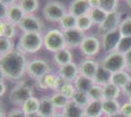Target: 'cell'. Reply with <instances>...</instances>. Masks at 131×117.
I'll return each mask as SVG.
<instances>
[{
	"label": "cell",
	"mask_w": 131,
	"mask_h": 117,
	"mask_svg": "<svg viewBox=\"0 0 131 117\" xmlns=\"http://www.w3.org/2000/svg\"><path fill=\"white\" fill-rule=\"evenodd\" d=\"M28 60L18 49L0 56V73L1 78L14 82H20L27 74V67Z\"/></svg>",
	"instance_id": "cell-1"
},
{
	"label": "cell",
	"mask_w": 131,
	"mask_h": 117,
	"mask_svg": "<svg viewBox=\"0 0 131 117\" xmlns=\"http://www.w3.org/2000/svg\"><path fill=\"white\" fill-rule=\"evenodd\" d=\"M42 48H44L43 33L22 32L16 44V49L25 55H35Z\"/></svg>",
	"instance_id": "cell-2"
},
{
	"label": "cell",
	"mask_w": 131,
	"mask_h": 117,
	"mask_svg": "<svg viewBox=\"0 0 131 117\" xmlns=\"http://www.w3.org/2000/svg\"><path fill=\"white\" fill-rule=\"evenodd\" d=\"M35 82L29 83L28 81L21 80L14 86L9 94V101L12 105L22 106L29 98L33 96V87Z\"/></svg>",
	"instance_id": "cell-3"
},
{
	"label": "cell",
	"mask_w": 131,
	"mask_h": 117,
	"mask_svg": "<svg viewBox=\"0 0 131 117\" xmlns=\"http://www.w3.org/2000/svg\"><path fill=\"white\" fill-rule=\"evenodd\" d=\"M44 49L54 54L67 47L64 31L61 28H51L43 33Z\"/></svg>",
	"instance_id": "cell-4"
},
{
	"label": "cell",
	"mask_w": 131,
	"mask_h": 117,
	"mask_svg": "<svg viewBox=\"0 0 131 117\" xmlns=\"http://www.w3.org/2000/svg\"><path fill=\"white\" fill-rule=\"evenodd\" d=\"M69 13L66 5L59 0H49L42 8L43 18L49 22L58 23Z\"/></svg>",
	"instance_id": "cell-5"
},
{
	"label": "cell",
	"mask_w": 131,
	"mask_h": 117,
	"mask_svg": "<svg viewBox=\"0 0 131 117\" xmlns=\"http://www.w3.org/2000/svg\"><path fill=\"white\" fill-rule=\"evenodd\" d=\"M100 66L109 70L110 72L115 73L120 70H126L125 55L117 51L106 54L100 61Z\"/></svg>",
	"instance_id": "cell-6"
},
{
	"label": "cell",
	"mask_w": 131,
	"mask_h": 117,
	"mask_svg": "<svg viewBox=\"0 0 131 117\" xmlns=\"http://www.w3.org/2000/svg\"><path fill=\"white\" fill-rule=\"evenodd\" d=\"M50 72L51 67L49 63L42 58H33L27 62V75L33 81L43 77Z\"/></svg>",
	"instance_id": "cell-7"
},
{
	"label": "cell",
	"mask_w": 131,
	"mask_h": 117,
	"mask_svg": "<svg viewBox=\"0 0 131 117\" xmlns=\"http://www.w3.org/2000/svg\"><path fill=\"white\" fill-rule=\"evenodd\" d=\"M79 50L85 58H91L99 55V53L102 50V42L101 37L95 34H89L86 35L83 40L82 44L79 47Z\"/></svg>",
	"instance_id": "cell-8"
},
{
	"label": "cell",
	"mask_w": 131,
	"mask_h": 117,
	"mask_svg": "<svg viewBox=\"0 0 131 117\" xmlns=\"http://www.w3.org/2000/svg\"><path fill=\"white\" fill-rule=\"evenodd\" d=\"M122 19H123L122 15L118 10L109 13L103 23H101L99 27H97L98 28V31H97L98 35L101 37L105 34L118 30V28H119V24L122 21Z\"/></svg>",
	"instance_id": "cell-9"
},
{
	"label": "cell",
	"mask_w": 131,
	"mask_h": 117,
	"mask_svg": "<svg viewBox=\"0 0 131 117\" xmlns=\"http://www.w3.org/2000/svg\"><path fill=\"white\" fill-rule=\"evenodd\" d=\"M18 28L22 32H35V33H43L44 23L41 19L35 15H26Z\"/></svg>",
	"instance_id": "cell-10"
},
{
	"label": "cell",
	"mask_w": 131,
	"mask_h": 117,
	"mask_svg": "<svg viewBox=\"0 0 131 117\" xmlns=\"http://www.w3.org/2000/svg\"><path fill=\"white\" fill-rule=\"evenodd\" d=\"M64 36H65L66 45L67 48L69 49H77L80 47L82 44L83 40L85 38L86 34L81 30H79L78 28H72V29H69V30H65L64 31Z\"/></svg>",
	"instance_id": "cell-11"
},
{
	"label": "cell",
	"mask_w": 131,
	"mask_h": 117,
	"mask_svg": "<svg viewBox=\"0 0 131 117\" xmlns=\"http://www.w3.org/2000/svg\"><path fill=\"white\" fill-rule=\"evenodd\" d=\"M120 38H121V35H120L118 30H115V31L110 32V33H107L103 36H101L102 50L104 51L106 54L116 51Z\"/></svg>",
	"instance_id": "cell-12"
},
{
	"label": "cell",
	"mask_w": 131,
	"mask_h": 117,
	"mask_svg": "<svg viewBox=\"0 0 131 117\" xmlns=\"http://www.w3.org/2000/svg\"><path fill=\"white\" fill-rule=\"evenodd\" d=\"M57 74L60 76L65 82L73 83L77 77L80 74L78 64L72 61L69 64H66L64 67H58Z\"/></svg>",
	"instance_id": "cell-13"
},
{
	"label": "cell",
	"mask_w": 131,
	"mask_h": 117,
	"mask_svg": "<svg viewBox=\"0 0 131 117\" xmlns=\"http://www.w3.org/2000/svg\"><path fill=\"white\" fill-rule=\"evenodd\" d=\"M78 67L80 74L93 79L100 67V62L91 58H85L78 63Z\"/></svg>",
	"instance_id": "cell-14"
},
{
	"label": "cell",
	"mask_w": 131,
	"mask_h": 117,
	"mask_svg": "<svg viewBox=\"0 0 131 117\" xmlns=\"http://www.w3.org/2000/svg\"><path fill=\"white\" fill-rule=\"evenodd\" d=\"M91 10V7L88 3V0H72L68 6L69 13L72 14L77 18L88 15Z\"/></svg>",
	"instance_id": "cell-15"
},
{
	"label": "cell",
	"mask_w": 131,
	"mask_h": 117,
	"mask_svg": "<svg viewBox=\"0 0 131 117\" xmlns=\"http://www.w3.org/2000/svg\"><path fill=\"white\" fill-rule=\"evenodd\" d=\"M53 62L58 67H64L66 64H69L72 62V53L71 50L69 48H64L62 50H59L58 52H56L53 54Z\"/></svg>",
	"instance_id": "cell-16"
},
{
	"label": "cell",
	"mask_w": 131,
	"mask_h": 117,
	"mask_svg": "<svg viewBox=\"0 0 131 117\" xmlns=\"http://www.w3.org/2000/svg\"><path fill=\"white\" fill-rule=\"evenodd\" d=\"M25 17H26V13L24 12V10L20 7L19 4H15V5H12L8 8L6 21L12 22L18 27Z\"/></svg>",
	"instance_id": "cell-17"
},
{
	"label": "cell",
	"mask_w": 131,
	"mask_h": 117,
	"mask_svg": "<svg viewBox=\"0 0 131 117\" xmlns=\"http://www.w3.org/2000/svg\"><path fill=\"white\" fill-rule=\"evenodd\" d=\"M57 112L50 96H43L40 99V106L38 113L43 117H51Z\"/></svg>",
	"instance_id": "cell-18"
},
{
	"label": "cell",
	"mask_w": 131,
	"mask_h": 117,
	"mask_svg": "<svg viewBox=\"0 0 131 117\" xmlns=\"http://www.w3.org/2000/svg\"><path fill=\"white\" fill-rule=\"evenodd\" d=\"M85 117H103V106L102 100H91L87 106L84 107Z\"/></svg>",
	"instance_id": "cell-19"
},
{
	"label": "cell",
	"mask_w": 131,
	"mask_h": 117,
	"mask_svg": "<svg viewBox=\"0 0 131 117\" xmlns=\"http://www.w3.org/2000/svg\"><path fill=\"white\" fill-rule=\"evenodd\" d=\"M18 27L8 21H0V37L13 39L17 36Z\"/></svg>",
	"instance_id": "cell-20"
},
{
	"label": "cell",
	"mask_w": 131,
	"mask_h": 117,
	"mask_svg": "<svg viewBox=\"0 0 131 117\" xmlns=\"http://www.w3.org/2000/svg\"><path fill=\"white\" fill-rule=\"evenodd\" d=\"M62 113L65 117H85L84 107L77 106L72 100H71L68 106L62 110Z\"/></svg>",
	"instance_id": "cell-21"
},
{
	"label": "cell",
	"mask_w": 131,
	"mask_h": 117,
	"mask_svg": "<svg viewBox=\"0 0 131 117\" xmlns=\"http://www.w3.org/2000/svg\"><path fill=\"white\" fill-rule=\"evenodd\" d=\"M102 106H103L104 116H107V115L119 113L121 103L118 101V100H103Z\"/></svg>",
	"instance_id": "cell-22"
},
{
	"label": "cell",
	"mask_w": 131,
	"mask_h": 117,
	"mask_svg": "<svg viewBox=\"0 0 131 117\" xmlns=\"http://www.w3.org/2000/svg\"><path fill=\"white\" fill-rule=\"evenodd\" d=\"M112 74L113 73L110 72L109 70H107L106 68H104L103 67H99L97 72L95 74V76L93 78L94 84L96 85H100L102 87H104L105 85H107L108 83L111 82L112 79Z\"/></svg>",
	"instance_id": "cell-23"
},
{
	"label": "cell",
	"mask_w": 131,
	"mask_h": 117,
	"mask_svg": "<svg viewBox=\"0 0 131 117\" xmlns=\"http://www.w3.org/2000/svg\"><path fill=\"white\" fill-rule=\"evenodd\" d=\"M130 79L131 75L128 70H120L112 74L111 82L116 85L117 87H119L120 89H122Z\"/></svg>",
	"instance_id": "cell-24"
},
{
	"label": "cell",
	"mask_w": 131,
	"mask_h": 117,
	"mask_svg": "<svg viewBox=\"0 0 131 117\" xmlns=\"http://www.w3.org/2000/svg\"><path fill=\"white\" fill-rule=\"evenodd\" d=\"M103 93L104 100H118L119 96L122 94V91L119 87L110 82L103 87Z\"/></svg>",
	"instance_id": "cell-25"
},
{
	"label": "cell",
	"mask_w": 131,
	"mask_h": 117,
	"mask_svg": "<svg viewBox=\"0 0 131 117\" xmlns=\"http://www.w3.org/2000/svg\"><path fill=\"white\" fill-rule=\"evenodd\" d=\"M74 86L77 91H81V92H87L92 88V86L94 85V81L93 79L87 77L85 75L79 74L77 77V79L74 80Z\"/></svg>",
	"instance_id": "cell-26"
},
{
	"label": "cell",
	"mask_w": 131,
	"mask_h": 117,
	"mask_svg": "<svg viewBox=\"0 0 131 117\" xmlns=\"http://www.w3.org/2000/svg\"><path fill=\"white\" fill-rule=\"evenodd\" d=\"M39 106H40V99H37L36 97L32 96L21 106V108L27 115H28L32 113H37L39 111Z\"/></svg>",
	"instance_id": "cell-27"
},
{
	"label": "cell",
	"mask_w": 131,
	"mask_h": 117,
	"mask_svg": "<svg viewBox=\"0 0 131 117\" xmlns=\"http://www.w3.org/2000/svg\"><path fill=\"white\" fill-rule=\"evenodd\" d=\"M18 4L26 15H34V13L39 9V0H19Z\"/></svg>",
	"instance_id": "cell-28"
},
{
	"label": "cell",
	"mask_w": 131,
	"mask_h": 117,
	"mask_svg": "<svg viewBox=\"0 0 131 117\" xmlns=\"http://www.w3.org/2000/svg\"><path fill=\"white\" fill-rule=\"evenodd\" d=\"M77 18L73 16L71 13H68L65 17L61 20L59 22V28H61L63 31L65 30H69V29H72V28H77Z\"/></svg>",
	"instance_id": "cell-29"
},
{
	"label": "cell",
	"mask_w": 131,
	"mask_h": 117,
	"mask_svg": "<svg viewBox=\"0 0 131 117\" xmlns=\"http://www.w3.org/2000/svg\"><path fill=\"white\" fill-rule=\"evenodd\" d=\"M50 97L57 110H63L68 106V103L71 101V100H69L60 92H53V94Z\"/></svg>",
	"instance_id": "cell-30"
},
{
	"label": "cell",
	"mask_w": 131,
	"mask_h": 117,
	"mask_svg": "<svg viewBox=\"0 0 131 117\" xmlns=\"http://www.w3.org/2000/svg\"><path fill=\"white\" fill-rule=\"evenodd\" d=\"M108 14L109 13L105 12L100 7L99 8H93L89 12V16L91 18L94 25H97V27H99L101 23H103V22L106 20V18L108 16Z\"/></svg>",
	"instance_id": "cell-31"
},
{
	"label": "cell",
	"mask_w": 131,
	"mask_h": 117,
	"mask_svg": "<svg viewBox=\"0 0 131 117\" xmlns=\"http://www.w3.org/2000/svg\"><path fill=\"white\" fill-rule=\"evenodd\" d=\"M16 49V45L13 39L0 37V56H4Z\"/></svg>",
	"instance_id": "cell-32"
},
{
	"label": "cell",
	"mask_w": 131,
	"mask_h": 117,
	"mask_svg": "<svg viewBox=\"0 0 131 117\" xmlns=\"http://www.w3.org/2000/svg\"><path fill=\"white\" fill-rule=\"evenodd\" d=\"M71 100L74 103H77V106H81V107H85L91 101V99H90L87 92L77 91L74 96H73V98L71 99Z\"/></svg>",
	"instance_id": "cell-33"
},
{
	"label": "cell",
	"mask_w": 131,
	"mask_h": 117,
	"mask_svg": "<svg viewBox=\"0 0 131 117\" xmlns=\"http://www.w3.org/2000/svg\"><path fill=\"white\" fill-rule=\"evenodd\" d=\"M93 25H94V23H93L90 16H89V14L77 18V28H78L79 30H81L83 32H87L88 30L91 29Z\"/></svg>",
	"instance_id": "cell-34"
},
{
	"label": "cell",
	"mask_w": 131,
	"mask_h": 117,
	"mask_svg": "<svg viewBox=\"0 0 131 117\" xmlns=\"http://www.w3.org/2000/svg\"><path fill=\"white\" fill-rule=\"evenodd\" d=\"M121 37H131V16L123 18L118 28Z\"/></svg>",
	"instance_id": "cell-35"
},
{
	"label": "cell",
	"mask_w": 131,
	"mask_h": 117,
	"mask_svg": "<svg viewBox=\"0 0 131 117\" xmlns=\"http://www.w3.org/2000/svg\"><path fill=\"white\" fill-rule=\"evenodd\" d=\"M59 92L62 93L63 95L67 97L69 100H71L73 98V96L77 92V89H75V86L73 83H70V82H64L63 85L61 86Z\"/></svg>",
	"instance_id": "cell-36"
},
{
	"label": "cell",
	"mask_w": 131,
	"mask_h": 117,
	"mask_svg": "<svg viewBox=\"0 0 131 117\" xmlns=\"http://www.w3.org/2000/svg\"><path fill=\"white\" fill-rule=\"evenodd\" d=\"M118 4H119V0H101L100 8L107 13H112L117 11Z\"/></svg>",
	"instance_id": "cell-37"
},
{
	"label": "cell",
	"mask_w": 131,
	"mask_h": 117,
	"mask_svg": "<svg viewBox=\"0 0 131 117\" xmlns=\"http://www.w3.org/2000/svg\"><path fill=\"white\" fill-rule=\"evenodd\" d=\"M88 95L90 97L91 100H104L103 87L100 86V85L94 84L92 88L88 91Z\"/></svg>",
	"instance_id": "cell-38"
},
{
	"label": "cell",
	"mask_w": 131,
	"mask_h": 117,
	"mask_svg": "<svg viewBox=\"0 0 131 117\" xmlns=\"http://www.w3.org/2000/svg\"><path fill=\"white\" fill-rule=\"evenodd\" d=\"M131 50V37H121L116 48V51L125 55L128 51Z\"/></svg>",
	"instance_id": "cell-39"
},
{
	"label": "cell",
	"mask_w": 131,
	"mask_h": 117,
	"mask_svg": "<svg viewBox=\"0 0 131 117\" xmlns=\"http://www.w3.org/2000/svg\"><path fill=\"white\" fill-rule=\"evenodd\" d=\"M120 113L123 114L125 117H131V103L128 100H126V101L121 103Z\"/></svg>",
	"instance_id": "cell-40"
},
{
	"label": "cell",
	"mask_w": 131,
	"mask_h": 117,
	"mask_svg": "<svg viewBox=\"0 0 131 117\" xmlns=\"http://www.w3.org/2000/svg\"><path fill=\"white\" fill-rule=\"evenodd\" d=\"M6 117H27V114L24 112L21 107H18V108H14L9 112H7Z\"/></svg>",
	"instance_id": "cell-41"
},
{
	"label": "cell",
	"mask_w": 131,
	"mask_h": 117,
	"mask_svg": "<svg viewBox=\"0 0 131 117\" xmlns=\"http://www.w3.org/2000/svg\"><path fill=\"white\" fill-rule=\"evenodd\" d=\"M121 91H122V94L125 97H127V99L131 98V79L127 82L125 86L121 89Z\"/></svg>",
	"instance_id": "cell-42"
},
{
	"label": "cell",
	"mask_w": 131,
	"mask_h": 117,
	"mask_svg": "<svg viewBox=\"0 0 131 117\" xmlns=\"http://www.w3.org/2000/svg\"><path fill=\"white\" fill-rule=\"evenodd\" d=\"M8 8H9V7L0 4V20H1V21H5L6 20L7 13H8Z\"/></svg>",
	"instance_id": "cell-43"
},
{
	"label": "cell",
	"mask_w": 131,
	"mask_h": 117,
	"mask_svg": "<svg viewBox=\"0 0 131 117\" xmlns=\"http://www.w3.org/2000/svg\"><path fill=\"white\" fill-rule=\"evenodd\" d=\"M125 61H126V70L131 71V50L128 51L125 54Z\"/></svg>",
	"instance_id": "cell-44"
},
{
	"label": "cell",
	"mask_w": 131,
	"mask_h": 117,
	"mask_svg": "<svg viewBox=\"0 0 131 117\" xmlns=\"http://www.w3.org/2000/svg\"><path fill=\"white\" fill-rule=\"evenodd\" d=\"M6 91H7V86H6V83L4 82V79L1 78V81H0V96L1 98L5 95Z\"/></svg>",
	"instance_id": "cell-45"
},
{
	"label": "cell",
	"mask_w": 131,
	"mask_h": 117,
	"mask_svg": "<svg viewBox=\"0 0 131 117\" xmlns=\"http://www.w3.org/2000/svg\"><path fill=\"white\" fill-rule=\"evenodd\" d=\"M18 2H19V0H0V4L5 5L7 7H10L12 5L18 4Z\"/></svg>",
	"instance_id": "cell-46"
},
{
	"label": "cell",
	"mask_w": 131,
	"mask_h": 117,
	"mask_svg": "<svg viewBox=\"0 0 131 117\" xmlns=\"http://www.w3.org/2000/svg\"><path fill=\"white\" fill-rule=\"evenodd\" d=\"M88 3L91 7V9L93 8H99L100 4H101V0H88Z\"/></svg>",
	"instance_id": "cell-47"
},
{
	"label": "cell",
	"mask_w": 131,
	"mask_h": 117,
	"mask_svg": "<svg viewBox=\"0 0 131 117\" xmlns=\"http://www.w3.org/2000/svg\"><path fill=\"white\" fill-rule=\"evenodd\" d=\"M104 117H125V116L119 112V113H115V114H113V115H107V116H104Z\"/></svg>",
	"instance_id": "cell-48"
},
{
	"label": "cell",
	"mask_w": 131,
	"mask_h": 117,
	"mask_svg": "<svg viewBox=\"0 0 131 117\" xmlns=\"http://www.w3.org/2000/svg\"><path fill=\"white\" fill-rule=\"evenodd\" d=\"M27 117H43V116H41V115L39 114L38 112H37V113H32V114H28V115H27Z\"/></svg>",
	"instance_id": "cell-49"
},
{
	"label": "cell",
	"mask_w": 131,
	"mask_h": 117,
	"mask_svg": "<svg viewBox=\"0 0 131 117\" xmlns=\"http://www.w3.org/2000/svg\"><path fill=\"white\" fill-rule=\"evenodd\" d=\"M51 117H65V115L62 113V111L61 112H56L53 116H51Z\"/></svg>",
	"instance_id": "cell-50"
},
{
	"label": "cell",
	"mask_w": 131,
	"mask_h": 117,
	"mask_svg": "<svg viewBox=\"0 0 131 117\" xmlns=\"http://www.w3.org/2000/svg\"><path fill=\"white\" fill-rule=\"evenodd\" d=\"M125 2H126V5L131 9V0H125Z\"/></svg>",
	"instance_id": "cell-51"
},
{
	"label": "cell",
	"mask_w": 131,
	"mask_h": 117,
	"mask_svg": "<svg viewBox=\"0 0 131 117\" xmlns=\"http://www.w3.org/2000/svg\"><path fill=\"white\" fill-rule=\"evenodd\" d=\"M127 100H128V101L131 103V98H128V99H127Z\"/></svg>",
	"instance_id": "cell-52"
}]
</instances>
